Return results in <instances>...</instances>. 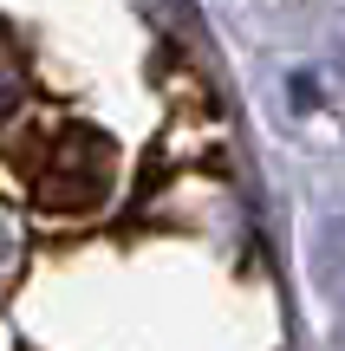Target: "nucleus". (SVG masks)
Here are the masks:
<instances>
[{
  "label": "nucleus",
  "mask_w": 345,
  "mask_h": 351,
  "mask_svg": "<svg viewBox=\"0 0 345 351\" xmlns=\"http://www.w3.org/2000/svg\"><path fill=\"white\" fill-rule=\"evenodd\" d=\"M13 104H20V91H13L7 78H0V117H13Z\"/></svg>",
  "instance_id": "f03ea898"
},
{
  "label": "nucleus",
  "mask_w": 345,
  "mask_h": 351,
  "mask_svg": "<svg viewBox=\"0 0 345 351\" xmlns=\"http://www.w3.org/2000/svg\"><path fill=\"white\" fill-rule=\"evenodd\" d=\"M111 176H117V143L91 124H65L46 143V163L33 176V202L46 215H91L111 195Z\"/></svg>",
  "instance_id": "f257e3e1"
}]
</instances>
